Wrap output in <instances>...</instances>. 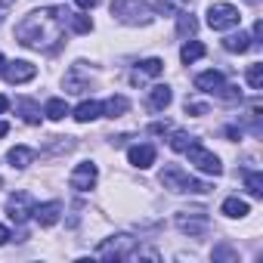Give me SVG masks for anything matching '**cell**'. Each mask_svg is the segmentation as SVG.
<instances>
[{
	"instance_id": "cell-34",
	"label": "cell",
	"mask_w": 263,
	"mask_h": 263,
	"mask_svg": "<svg viewBox=\"0 0 263 263\" xmlns=\"http://www.w3.org/2000/svg\"><path fill=\"white\" fill-rule=\"evenodd\" d=\"M226 137H232V140H238V137H241V130H238V127H226Z\"/></svg>"
},
{
	"instance_id": "cell-2",
	"label": "cell",
	"mask_w": 263,
	"mask_h": 263,
	"mask_svg": "<svg viewBox=\"0 0 263 263\" xmlns=\"http://www.w3.org/2000/svg\"><path fill=\"white\" fill-rule=\"evenodd\" d=\"M161 186L164 189H171V192H198V195H204V192H211V183H201V180H195V177H189L180 164H167L164 171H161Z\"/></svg>"
},
{
	"instance_id": "cell-32",
	"label": "cell",
	"mask_w": 263,
	"mask_h": 263,
	"mask_svg": "<svg viewBox=\"0 0 263 263\" xmlns=\"http://www.w3.org/2000/svg\"><path fill=\"white\" fill-rule=\"evenodd\" d=\"M149 130H152V134H167V130H171V124H152Z\"/></svg>"
},
{
	"instance_id": "cell-23",
	"label": "cell",
	"mask_w": 263,
	"mask_h": 263,
	"mask_svg": "<svg viewBox=\"0 0 263 263\" xmlns=\"http://www.w3.org/2000/svg\"><path fill=\"white\" fill-rule=\"evenodd\" d=\"M44 115H47L50 121H62V118L68 115V105H65V99H50V102L44 105Z\"/></svg>"
},
{
	"instance_id": "cell-24",
	"label": "cell",
	"mask_w": 263,
	"mask_h": 263,
	"mask_svg": "<svg viewBox=\"0 0 263 263\" xmlns=\"http://www.w3.org/2000/svg\"><path fill=\"white\" fill-rule=\"evenodd\" d=\"M192 143H195V137H189L186 130H174V134H171V149L174 152H186Z\"/></svg>"
},
{
	"instance_id": "cell-40",
	"label": "cell",
	"mask_w": 263,
	"mask_h": 263,
	"mask_svg": "<svg viewBox=\"0 0 263 263\" xmlns=\"http://www.w3.org/2000/svg\"><path fill=\"white\" fill-rule=\"evenodd\" d=\"M0 22H4V16H0Z\"/></svg>"
},
{
	"instance_id": "cell-18",
	"label": "cell",
	"mask_w": 263,
	"mask_h": 263,
	"mask_svg": "<svg viewBox=\"0 0 263 263\" xmlns=\"http://www.w3.org/2000/svg\"><path fill=\"white\" fill-rule=\"evenodd\" d=\"M251 47H254V44H251V37H248V34H241V31H238V34H229V37L223 41V50H229V53H248Z\"/></svg>"
},
{
	"instance_id": "cell-25",
	"label": "cell",
	"mask_w": 263,
	"mask_h": 263,
	"mask_svg": "<svg viewBox=\"0 0 263 263\" xmlns=\"http://www.w3.org/2000/svg\"><path fill=\"white\" fill-rule=\"evenodd\" d=\"M245 183H248V192H251L254 198L263 195V174H260V171H248V174H245Z\"/></svg>"
},
{
	"instance_id": "cell-4",
	"label": "cell",
	"mask_w": 263,
	"mask_h": 263,
	"mask_svg": "<svg viewBox=\"0 0 263 263\" xmlns=\"http://www.w3.org/2000/svg\"><path fill=\"white\" fill-rule=\"evenodd\" d=\"M134 238L130 235H115V238H105L99 248H96V257L99 260H134Z\"/></svg>"
},
{
	"instance_id": "cell-29",
	"label": "cell",
	"mask_w": 263,
	"mask_h": 263,
	"mask_svg": "<svg viewBox=\"0 0 263 263\" xmlns=\"http://www.w3.org/2000/svg\"><path fill=\"white\" fill-rule=\"evenodd\" d=\"M214 260H235V251H229L226 245H220V248L214 251Z\"/></svg>"
},
{
	"instance_id": "cell-21",
	"label": "cell",
	"mask_w": 263,
	"mask_h": 263,
	"mask_svg": "<svg viewBox=\"0 0 263 263\" xmlns=\"http://www.w3.org/2000/svg\"><path fill=\"white\" fill-rule=\"evenodd\" d=\"M208 50H204V44H198V41H186L183 44V50H180V59L189 65V62H195V59H201Z\"/></svg>"
},
{
	"instance_id": "cell-11",
	"label": "cell",
	"mask_w": 263,
	"mask_h": 263,
	"mask_svg": "<svg viewBox=\"0 0 263 263\" xmlns=\"http://www.w3.org/2000/svg\"><path fill=\"white\" fill-rule=\"evenodd\" d=\"M31 214H34V220H37L41 226H56V223H59V217H62V204H59V201L34 204V208H31Z\"/></svg>"
},
{
	"instance_id": "cell-1",
	"label": "cell",
	"mask_w": 263,
	"mask_h": 263,
	"mask_svg": "<svg viewBox=\"0 0 263 263\" xmlns=\"http://www.w3.org/2000/svg\"><path fill=\"white\" fill-rule=\"evenodd\" d=\"M65 22H68V10L65 7L34 10V13H28L19 22L16 41L22 47H31V50H53V44L62 41V25Z\"/></svg>"
},
{
	"instance_id": "cell-38",
	"label": "cell",
	"mask_w": 263,
	"mask_h": 263,
	"mask_svg": "<svg viewBox=\"0 0 263 263\" xmlns=\"http://www.w3.org/2000/svg\"><path fill=\"white\" fill-rule=\"evenodd\" d=\"M245 4H251V7H257V4H260V0H245Z\"/></svg>"
},
{
	"instance_id": "cell-3",
	"label": "cell",
	"mask_w": 263,
	"mask_h": 263,
	"mask_svg": "<svg viewBox=\"0 0 263 263\" xmlns=\"http://www.w3.org/2000/svg\"><path fill=\"white\" fill-rule=\"evenodd\" d=\"M111 16H118L127 25H146L152 19V10L140 0H118V4H111Z\"/></svg>"
},
{
	"instance_id": "cell-39",
	"label": "cell",
	"mask_w": 263,
	"mask_h": 263,
	"mask_svg": "<svg viewBox=\"0 0 263 263\" xmlns=\"http://www.w3.org/2000/svg\"><path fill=\"white\" fill-rule=\"evenodd\" d=\"M177 4H186V0H177Z\"/></svg>"
},
{
	"instance_id": "cell-8",
	"label": "cell",
	"mask_w": 263,
	"mask_h": 263,
	"mask_svg": "<svg viewBox=\"0 0 263 263\" xmlns=\"http://www.w3.org/2000/svg\"><path fill=\"white\" fill-rule=\"evenodd\" d=\"M96 177H99V171H96V164L93 161H84V164H78L74 171H71V189H78V192H90L93 186H96Z\"/></svg>"
},
{
	"instance_id": "cell-17",
	"label": "cell",
	"mask_w": 263,
	"mask_h": 263,
	"mask_svg": "<svg viewBox=\"0 0 263 263\" xmlns=\"http://www.w3.org/2000/svg\"><path fill=\"white\" fill-rule=\"evenodd\" d=\"M161 71H164V62L152 56V59H143V62H140V68H137L134 81H143V78H158Z\"/></svg>"
},
{
	"instance_id": "cell-12",
	"label": "cell",
	"mask_w": 263,
	"mask_h": 263,
	"mask_svg": "<svg viewBox=\"0 0 263 263\" xmlns=\"http://www.w3.org/2000/svg\"><path fill=\"white\" fill-rule=\"evenodd\" d=\"M127 158H130V164H134V167L146 171V167L155 164V146H149V143H143V146H130Z\"/></svg>"
},
{
	"instance_id": "cell-33",
	"label": "cell",
	"mask_w": 263,
	"mask_h": 263,
	"mask_svg": "<svg viewBox=\"0 0 263 263\" xmlns=\"http://www.w3.org/2000/svg\"><path fill=\"white\" fill-rule=\"evenodd\" d=\"M10 241V229L7 226H0V245H7Z\"/></svg>"
},
{
	"instance_id": "cell-10",
	"label": "cell",
	"mask_w": 263,
	"mask_h": 263,
	"mask_svg": "<svg viewBox=\"0 0 263 263\" xmlns=\"http://www.w3.org/2000/svg\"><path fill=\"white\" fill-rule=\"evenodd\" d=\"M34 74H37V68H34L31 62H25V59L7 62V68H4V78H7L10 84H28Z\"/></svg>"
},
{
	"instance_id": "cell-7",
	"label": "cell",
	"mask_w": 263,
	"mask_h": 263,
	"mask_svg": "<svg viewBox=\"0 0 263 263\" xmlns=\"http://www.w3.org/2000/svg\"><path fill=\"white\" fill-rule=\"evenodd\" d=\"M177 229L186 235H204L208 232V211L195 208V211H180L177 214Z\"/></svg>"
},
{
	"instance_id": "cell-41",
	"label": "cell",
	"mask_w": 263,
	"mask_h": 263,
	"mask_svg": "<svg viewBox=\"0 0 263 263\" xmlns=\"http://www.w3.org/2000/svg\"><path fill=\"white\" fill-rule=\"evenodd\" d=\"M0 186H4V180H0Z\"/></svg>"
},
{
	"instance_id": "cell-14",
	"label": "cell",
	"mask_w": 263,
	"mask_h": 263,
	"mask_svg": "<svg viewBox=\"0 0 263 263\" xmlns=\"http://www.w3.org/2000/svg\"><path fill=\"white\" fill-rule=\"evenodd\" d=\"M171 99H174L171 87H167V84H155L152 93H149V108H152V111H164V108L171 105Z\"/></svg>"
},
{
	"instance_id": "cell-22",
	"label": "cell",
	"mask_w": 263,
	"mask_h": 263,
	"mask_svg": "<svg viewBox=\"0 0 263 263\" xmlns=\"http://www.w3.org/2000/svg\"><path fill=\"white\" fill-rule=\"evenodd\" d=\"M16 108L22 111L25 124H41V108H37L31 99H16Z\"/></svg>"
},
{
	"instance_id": "cell-31",
	"label": "cell",
	"mask_w": 263,
	"mask_h": 263,
	"mask_svg": "<svg viewBox=\"0 0 263 263\" xmlns=\"http://www.w3.org/2000/svg\"><path fill=\"white\" fill-rule=\"evenodd\" d=\"M74 4H78V7H81V10H93V7H96V4H99V0H74Z\"/></svg>"
},
{
	"instance_id": "cell-27",
	"label": "cell",
	"mask_w": 263,
	"mask_h": 263,
	"mask_svg": "<svg viewBox=\"0 0 263 263\" xmlns=\"http://www.w3.org/2000/svg\"><path fill=\"white\" fill-rule=\"evenodd\" d=\"M68 22H71V31H78V34H87V31L93 28V22H90L87 16H74V13H68Z\"/></svg>"
},
{
	"instance_id": "cell-6",
	"label": "cell",
	"mask_w": 263,
	"mask_h": 263,
	"mask_svg": "<svg viewBox=\"0 0 263 263\" xmlns=\"http://www.w3.org/2000/svg\"><path fill=\"white\" fill-rule=\"evenodd\" d=\"M238 10L232 7V4H214L211 10H208V25L214 28V31H226V28H235L238 25Z\"/></svg>"
},
{
	"instance_id": "cell-15",
	"label": "cell",
	"mask_w": 263,
	"mask_h": 263,
	"mask_svg": "<svg viewBox=\"0 0 263 263\" xmlns=\"http://www.w3.org/2000/svg\"><path fill=\"white\" fill-rule=\"evenodd\" d=\"M99 115H102V102H93V99H87V102H81V105L74 108V121H81V124L96 121Z\"/></svg>"
},
{
	"instance_id": "cell-13",
	"label": "cell",
	"mask_w": 263,
	"mask_h": 263,
	"mask_svg": "<svg viewBox=\"0 0 263 263\" xmlns=\"http://www.w3.org/2000/svg\"><path fill=\"white\" fill-rule=\"evenodd\" d=\"M195 87L198 90H204V93H223V87H226V78L220 74V71H201L198 78H195Z\"/></svg>"
},
{
	"instance_id": "cell-19",
	"label": "cell",
	"mask_w": 263,
	"mask_h": 263,
	"mask_svg": "<svg viewBox=\"0 0 263 263\" xmlns=\"http://www.w3.org/2000/svg\"><path fill=\"white\" fill-rule=\"evenodd\" d=\"M130 108V99L127 96H111L105 105H102V111H105V118H121L124 111Z\"/></svg>"
},
{
	"instance_id": "cell-9",
	"label": "cell",
	"mask_w": 263,
	"mask_h": 263,
	"mask_svg": "<svg viewBox=\"0 0 263 263\" xmlns=\"http://www.w3.org/2000/svg\"><path fill=\"white\" fill-rule=\"evenodd\" d=\"M31 195L28 192H16V195H10L7 198V214H10V220H16V223H25L28 220V214H31Z\"/></svg>"
},
{
	"instance_id": "cell-28",
	"label": "cell",
	"mask_w": 263,
	"mask_h": 263,
	"mask_svg": "<svg viewBox=\"0 0 263 263\" xmlns=\"http://www.w3.org/2000/svg\"><path fill=\"white\" fill-rule=\"evenodd\" d=\"M248 84H251L254 90L263 87V65H260V62H254V65L248 68Z\"/></svg>"
},
{
	"instance_id": "cell-35",
	"label": "cell",
	"mask_w": 263,
	"mask_h": 263,
	"mask_svg": "<svg viewBox=\"0 0 263 263\" xmlns=\"http://www.w3.org/2000/svg\"><path fill=\"white\" fill-rule=\"evenodd\" d=\"M7 108H10V99H7V96H4V93H0V115H4V111H7Z\"/></svg>"
},
{
	"instance_id": "cell-16",
	"label": "cell",
	"mask_w": 263,
	"mask_h": 263,
	"mask_svg": "<svg viewBox=\"0 0 263 263\" xmlns=\"http://www.w3.org/2000/svg\"><path fill=\"white\" fill-rule=\"evenodd\" d=\"M7 158H10V164H13V167L25 171V167H28V164L34 161V149H28V146H13Z\"/></svg>"
},
{
	"instance_id": "cell-20",
	"label": "cell",
	"mask_w": 263,
	"mask_h": 263,
	"mask_svg": "<svg viewBox=\"0 0 263 263\" xmlns=\"http://www.w3.org/2000/svg\"><path fill=\"white\" fill-rule=\"evenodd\" d=\"M248 201H241V198H226L223 201V214L226 217H232V220H241V217H248Z\"/></svg>"
},
{
	"instance_id": "cell-5",
	"label": "cell",
	"mask_w": 263,
	"mask_h": 263,
	"mask_svg": "<svg viewBox=\"0 0 263 263\" xmlns=\"http://www.w3.org/2000/svg\"><path fill=\"white\" fill-rule=\"evenodd\" d=\"M186 155H189V164H195L201 174H208V177H220V174H223L220 158H217L211 149H204L201 143H192V146L186 149Z\"/></svg>"
},
{
	"instance_id": "cell-30",
	"label": "cell",
	"mask_w": 263,
	"mask_h": 263,
	"mask_svg": "<svg viewBox=\"0 0 263 263\" xmlns=\"http://www.w3.org/2000/svg\"><path fill=\"white\" fill-rule=\"evenodd\" d=\"M186 111H195V115H208V105H204V102H189V99H186Z\"/></svg>"
},
{
	"instance_id": "cell-36",
	"label": "cell",
	"mask_w": 263,
	"mask_h": 263,
	"mask_svg": "<svg viewBox=\"0 0 263 263\" xmlns=\"http://www.w3.org/2000/svg\"><path fill=\"white\" fill-rule=\"evenodd\" d=\"M7 134H10V124H7V121H0V137H7Z\"/></svg>"
},
{
	"instance_id": "cell-37",
	"label": "cell",
	"mask_w": 263,
	"mask_h": 263,
	"mask_svg": "<svg viewBox=\"0 0 263 263\" xmlns=\"http://www.w3.org/2000/svg\"><path fill=\"white\" fill-rule=\"evenodd\" d=\"M4 68H7V59H4V53H0V74H4Z\"/></svg>"
},
{
	"instance_id": "cell-26",
	"label": "cell",
	"mask_w": 263,
	"mask_h": 263,
	"mask_svg": "<svg viewBox=\"0 0 263 263\" xmlns=\"http://www.w3.org/2000/svg\"><path fill=\"white\" fill-rule=\"evenodd\" d=\"M195 28H198L195 16H186V13H180V22H177V31H180V37H186V34H195Z\"/></svg>"
}]
</instances>
